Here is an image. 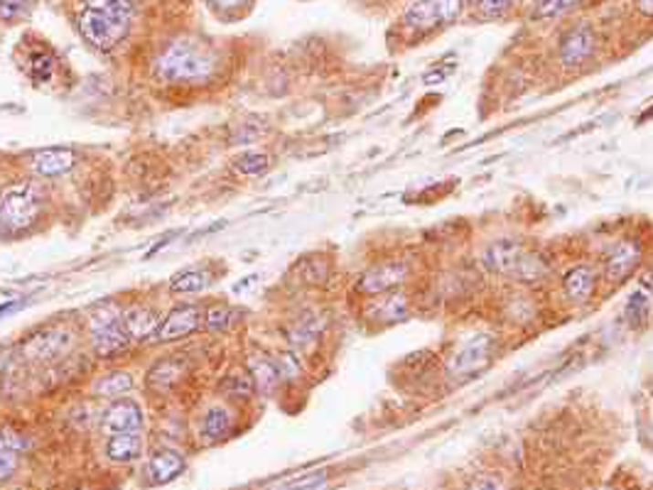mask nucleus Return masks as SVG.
I'll list each match as a JSON object with an SVG mask.
<instances>
[{"label": "nucleus", "instance_id": "f257e3e1", "mask_svg": "<svg viewBox=\"0 0 653 490\" xmlns=\"http://www.w3.org/2000/svg\"><path fill=\"white\" fill-rule=\"evenodd\" d=\"M77 30L89 47L111 52L128 37L133 23V0H77Z\"/></svg>", "mask_w": 653, "mask_h": 490}, {"label": "nucleus", "instance_id": "f03ea898", "mask_svg": "<svg viewBox=\"0 0 653 490\" xmlns=\"http://www.w3.org/2000/svg\"><path fill=\"white\" fill-rule=\"evenodd\" d=\"M47 194L35 180H17L0 189V234L23 235L40 224Z\"/></svg>", "mask_w": 653, "mask_h": 490}, {"label": "nucleus", "instance_id": "7ed1b4c3", "mask_svg": "<svg viewBox=\"0 0 653 490\" xmlns=\"http://www.w3.org/2000/svg\"><path fill=\"white\" fill-rule=\"evenodd\" d=\"M153 69L158 78L167 84H192V81H205L212 77L214 57L187 39H180L160 52Z\"/></svg>", "mask_w": 653, "mask_h": 490}, {"label": "nucleus", "instance_id": "20e7f679", "mask_svg": "<svg viewBox=\"0 0 653 490\" xmlns=\"http://www.w3.org/2000/svg\"><path fill=\"white\" fill-rule=\"evenodd\" d=\"M484 265L491 273L506 275L513 280L533 282L545 275V263L516 241H496L484 250Z\"/></svg>", "mask_w": 653, "mask_h": 490}, {"label": "nucleus", "instance_id": "39448f33", "mask_svg": "<svg viewBox=\"0 0 653 490\" xmlns=\"http://www.w3.org/2000/svg\"><path fill=\"white\" fill-rule=\"evenodd\" d=\"M74 349V331L69 327H45L23 341V356L30 363H55Z\"/></svg>", "mask_w": 653, "mask_h": 490}, {"label": "nucleus", "instance_id": "423d86ee", "mask_svg": "<svg viewBox=\"0 0 653 490\" xmlns=\"http://www.w3.org/2000/svg\"><path fill=\"white\" fill-rule=\"evenodd\" d=\"M462 0H413L403 16L405 27L413 32H433L457 20Z\"/></svg>", "mask_w": 653, "mask_h": 490}, {"label": "nucleus", "instance_id": "0eeeda50", "mask_svg": "<svg viewBox=\"0 0 653 490\" xmlns=\"http://www.w3.org/2000/svg\"><path fill=\"white\" fill-rule=\"evenodd\" d=\"M410 267L403 260H386L369 267L366 273L356 280V289L362 295H388L408 280Z\"/></svg>", "mask_w": 653, "mask_h": 490}, {"label": "nucleus", "instance_id": "6e6552de", "mask_svg": "<svg viewBox=\"0 0 653 490\" xmlns=\"http://www.w3.org/2000/svg\"><path fill=\"white\" fill-rule=\"evenodd\" d=\"M17 62L23 67L25 77L30 78L35 86H47L59 71V62H57L55 52L42 45V42H23L20 45V57Z\"/></svg>", "mask_w": 653, "mask_h": 490}, {"label": "nucleus", "instance_id": "1a4fd4ad", "mask_svg": "<svg viewBox=\"0 0 653 490\" xmlns=\"http://www.w3.org/2000/svg\"><path fill=\"white\" fill-rule=\"evenodd\" d=\"M494 349V339L489 334H477L469 341H465L459 349L455 350V356L449 360V375L452 378H467V375L477 373L479 368H484L489 363Z\"/></svg>", "mask_w": 653, "mask_h": 490}, {"label": "nucleus", "instance_id": "9d476101", "mask_svg": "<svg viewBox=\"0 0 653 490\" xmlns=\"http://www.w3.org/2000/svg\"><path fill=\"white\" fill-rule=\"evenodd\" d=\"M202 319H205V311L199 309L197 304H182V307H174L165 319L160 321V328L158 334H155V339H158L160 343L187 339L189 334H195L197 328H202Z\"/></svg>", "mask_w": 653, "mask_h": 490}, {"label": "nucleus", "instance_id": "9b49d317", "mask_svg": "<svg viewBox=\"0 0 653 490\" xmlns=\"http://www.w3.org/2000/svg\"><path fill=\"white\" fill-rule=\"evenodd\" d=\"M641 257H644V248H641V243H638L637 238H624V241H619L614 245L605 263L606 280L619 285V282H624L627 277H631L634 270L641 265Z\"/></svg>", "mask_w": 653, "mask_h": 490}, {"label": "nucleus", "instance_id": "f8f14e48", "mask_svg": "<svg viewBox=\"0 0 653 490\" xmlns=\"http://www.w3.org/2000/svg\"><path fill=\"white\" fill-rule=\"evenodd\" d=\"M160 314L153 304H131L121 311V327L131 339V343H142L158 334Z\"/></svg>", "mask_w": 653, "mask_h": 490}, {"label": "nucleus", "instance_id": "ddd939ff", "mask_svg": "<svg viewBox=\"0 0 653 490\" xmlns=\"http://www.w3.org/2000/svg\"><path fill=\"white\" fill-rule=\"evenodd\" d=\"M101 427L106 434H128L142 429V407L135 400L119 397L116 402L106 407L101 417Z\"/></svg>", "mask_w": 653, "mask_h": 490}, {"label": "nucleus", "instance_id": "4468645a", "mask_svg": "<svg viewBox=\"0 0 653 490\" xmlns=\"http://www.w3.org/2000/svg\"><path fill=\"white\" fill-rule=\"evenodd\" d=\"M77 164V152L69 148H45L35 152L30 160V170L35 177H62L67 172L74 170Z\"/></svg>", "mask_w": 653, "mask_h": 490}, {"label": "nucleus", "instance_id": "2eb2a0df", "mask_svg": "<svg viewBox=\"0 0 653 490\" xmlns=\"http://www.w3.org/2000/svg\"><path fill=\"white\" fill-rule=\"evenodd\" d=\"M246 368H248V375L253 378V385L260 392H273L283 382L276 356H270L266 350L253 349L248 353V359H246Z\"/></svg>", "mask_w": 653, "mask_h": 490}, {"label": "nucleus", "instance_id": "dca6fc26", "mask_svg": "<svg viewBox=\"0 0 653 490\" xmlns=\"http://www.w3.org/2000/svg\"><path fill=\"white\" fill-rule=\"evenodd\" d=\"M184 471V456L174 449H158L150 454L145 475L153 485H165Z\"/></svg>", "mask_w": 653, "mask_h": 490}, {"label": "nucleus", "instance_id": "f3484780", "mask_svg": "<svg viewBox=\"0 0 653 490\" xmlns=\"http://www.w3.org/2000/svg\"><path fill=\"white\" fill-rule=\"evenodd\" d=\"M595 52V35L590 27H577L570 30L560 42V62L565 67H577L585 59H590Z\"/></svg>", "mask_w": 653, "mask_h": 490}, {"label": "nucleus", "instance_id": "a211bd4d", "mask_svg": "<svg viewBox=\"0 0 653 490\" xmlns=\"http://www.w3.org/2000/svg\"><path fill=\"white\" fill-rule=\"evenodd\" d=\"M128 346H131V339L121 327V321L91 331V350L99 359H116L121 353H126Z\"/></svg>", "mask_w": 653, "mask_h": 490}, {"label": "nucleus", "instance_id": "6ab92c4d", "mask_svg": "<svg viewBox=\"0 0 653 490\" xmlns=\"http://www.w3.org/2000/svg\"><path fill=\"white\" fill-rule=\"evenodd\" d=\"M106 459L111 464H133L141 459L142 454V436L141 432H128V434H109L106 439Z\"/></svg>", "mask_w": 653, "mask_h": 490}, {"label": "nucleus", "instance_id": "aec40b11", "mask_svg": "<svg viewBox=\"0 0 653 490\" xmlns=\"http://www.w3.org/2000/svg\"><path fill=\"white\" fill-rule=\"evenodd\" d=\"M231 427H234V414H231V410L224 405H212L206 407V412L202 414V420H199V436H202V442L206 443L221 442L224 436H228Z\"/></svg>", "mask_w": 653, "mask_h": 490}, {"label": "nucleus", "instance_id": "412c9836", "mask_svg": "<svg viewBox=\"0 0 653 490\" xmlns=\"http://www.w3.org/2000/svg\"><path fill=\"white\" fill-rule=\"evenodd\" d=\"M595 280H597V275H595V267H590V265L573 267V270L567 273L565 282H563V287H565V295L570 297V302L574 304L587 302V299L592 297V292H595Z\"/></svg>", "mask_w": 653, "mask_h": 490}, {"label": "nucleus", "instance_id": "4be33fe9", "mask_svg": "<svg viewBox=\"0 0 653 490\" xmlns=\"http://www.w3.org/2000/svg\"><path fill=\"white\" fill-rule=\"evenodd\" d=\"M405 317H408V302H405V297L398 295V292L378 299L376 307H371L369 309V319L381 321V324H395V321H403Z\"/></svg>", "mask_w": 653, "mask_h": 490}, {"label": "nucleus", "instance_id": "5701e85b", "mask_svg": "<svg viewBox=\"0 0 653 490\" xmlns=\"http://www.w3.org/2000/svg\"><path fill=\"white\" fill-rule=\"evenodd\" d=\"M133 385H135V378L128 373V370H111V373L96 378L91 390H94V395L113 397V400H116V397L131 392Z\"/></svg>", "mask_w": 653, "mask_h": 490}, {"label": "nucleus", "instance_id": "b1692460", "mask_svg": "<svg viewBox=\"0 0 653 490\" xmlns=\"http://www.w3.org/2000/svg\"><path fill=\"white\" fill-rule=\"evenodd\" d=\"M219 388L234 402H246L256 392V385H253V378L248 375V370H231V373L221 378Z\"/></svg>", "mask_w": 653, "mask_h": 490}, {"label": "nucleus", "instance_id": "393cba45", "mask_svg": "<svg viewBox=\"0 0 653 490\" xmlns=\"http://www.w3.org/2000/svg\"><path fill=\"white\" fill-rule=\"evenodd\" d=\"M268 167H270V157L266 152H258V150H246L241 155L234 160V170L244 177H258V174H266Z\"/></svg>", "mask_w": 653, "mask_h": 490}, {"label": "nucleus", "instance_id": "a878e982", "mask_svg": "<svg viewBox=\"0 0 653 490\" xmlns=\"http://www.w3.org/2000/svg\"><path fill=\"white\" fill-rule=\"evenodd\" d=\"M206 282H209V277L202 270H182L180 275L173 277L170 289L177 292V295H197V292L206 287Z\"/></svg>", "mask_w": 653, "mask_h": 490}, {"label": "nucleus", "instance_id": "bb28decb", "mask_svg": "<svg viewBox=\"0 0 653 490\" xmlns=\"http://www.w3.org/2000/svg\"><path fill=\"white\" fill-rule=\"evenodd\" d=\"M231 324H234V309H231L228 304H212V307H206L205 309L202 328H206V331L219 334V331H226Z\"/></svg>", "mask_w": 653, "mask_h": 490}, {"label": "nucleus", "instance_id": "cd10ccee", "mask_svg": "<svg viewBox=\"0 0 653 490\" xmlns=\"http://www.w3.org/2000/svg\"><path fill=\"white\" fill-rule=\"evenodd\" d=\"M320 328H322V324H320V319H317L315 314H305V317L295 324V328H292L290 341L295 343V346L312 343L317 339V334H320Z\"/></svg>", "mask_w": 653, "mask_h": 490}, {"label": "nucleus", "instance_id": "c85d7f7f", "mask_svg": "<svg viewBox=\"0 0 653 490\" xmlns=\"http://www.w3.org/2000/svg\"><path fill=\"white\" fill-rule=\"evenodd\" d=\"M180 375H182L180 363H174V360H167V363H160L158 368H153V375H150V381H155L153 385H158V388H173L174 382L180 381Z\"/></svg>", "mask_w": 653, "mask_h": 490}, {"label": "nucleus", "instance_id": "c756f323", "mask_svg": "<svg viewBox=\"0 0 653 490\" xmlns=\"http://www.w3.org/2000/svg\"><path fill=\"white\" fill-rule=\"evenodd\" d=\"M324 485H327V471H315V474L283 483L276 490H322Z\"/></svg>", "mask_w": 653, "mask_h": 490}, {"label": "nucleus", "instance_id": "7c9ffc66", "mask_svg": "<svg viewBox=\"0 0 653 490\" xmlns=\"http://www.w3.org/2000/svg\"><path fill=\"white\" fill-rule=\"evenodd\" d=\"M481 17H501L513 8L516 0H469Z\"/></svg>", "mask_w": 653, "mask_h": 490}, {"label": "nucleus", "instance_id": "2f4dec72", "mask_svg": "<svg viewBox=\"0 0 653 490\" xmlns=\"http://www.w3.org/2000/svg\"><path fill=\"white\" fill-rule=\"evenodd\" d=\"M32 0H0V20L13 23L20 17L30 16Z\"/></svg>", "mask_w": 653, "mask_h": 490}, {"label": "nucleus", "instance_id": "473e14b6", "mask_svg": "<svg viewBox=\"0 0 653 490\" xmlns=\"http://www.w3.org/2000/svg\"><path fill=\"white\" fill-rule=\"evenodd\" d=\"M0 446H5V449L13 454H23L25 449L30 446V442H27V436L20 434L17 429L0 427Z\"/></svg>", "mask_w": 653, "mask_h": 490}, {"label": "nucleus", "instance_id": "72a5a7b5", "mask_svg": "<svg viewBox=\"0 0 653 490\" xmlns=\"http://www.w3.org/2000/svg\"><path fill=\"white\" fill-rule=\"evenodd\" d=\"M583 0H541L538 5V16L541 17H553V16H563L574 5H580Z\"/></svg>", "mask_w": 653, "mask_h": 490}, {"label": "nucleus", "instance_id": "f704fd0d", "mask_svg": "<svg viewBox=\"0 0 653 490\" xmlns=\"http://www.w3.org/2000/svg\"><path fill=\"white\" fill-rule=\"evenodd\" d=\"M648 307H651V299L638 289L637 295L631 297L629 299V309H627V317H629L631 321H644L646 319V314H648Z\"/></svg>", "mask_w": 653, "mask_h": 490}, {"label": "nucleus", "instance_id": "c9c22d12", "mask_svg": "<svg viewBox=\"0 0 653 490\" xmlns=\"http://www.w3.org/2000/svg\"><path fill=\"white\" fill-rule=\"evenodd\" d=\"M276 360H278V368H280V375H283V381H295V378H300L302 368H300L298 359H295L292 353H280V356H276Z\"/></svg>", "mask_w": 653, "mask_h": 490}, {"label": "nucleus", "instance_id": "e433bc0d", "mask_svg": "<svg viewBox=\"0 0 653 490\" xmlns=\"http://www.w3.org/2000/svg\"><path fill=\"white\" fill-rule=\"evenodd\" d=\"M17 468V454L8 452L5 446H0V481L16 474Z\"/></svg>", "mask_w": 653, "mask_h": 490}, {"label": "nucleus", "instance_id": "4c0bfd02", "mask_svg": "<svg viewBox=\"0 0 653 490\" xmlns=\"http://www.w3.org/2000/svg\"><path fill=\"white\" fill-rule=\"evenodd\" d=\"M214 8L219 10V13H234V10H241L246 8L251 0H209Z\"/></svg>", "mask_w": 653, "mask_h": 490}, {"label": "nucleus", "instance_id": "58836bf2", "mask_svg": "<svg viewBox=\"0 0 653 490\" xmlns=\"http://www.w3.org/2000/svg\"><path fill=\"white\" fill-rule=\"evenodd\" d=\"M469 490H506L504 483L499 478H491V475H484V478H477V481L469 485Z\"/></svg>", "mask_w": 653, "mask_h": 490}, {"label": "nucleus", "instance_id": "ea45409f", "mask_svg": "<svg viewBox=\"0 0 653 490\" xmlns=\"http://www.w3.org/2000/svg\"><path fill=\"white\" fill-rule=\"evenodd\" d=\"M637 5L644 16H653V0H637Z\"/></svg>", "mask_w": 653, "mask_h": 490}]
</instances>
